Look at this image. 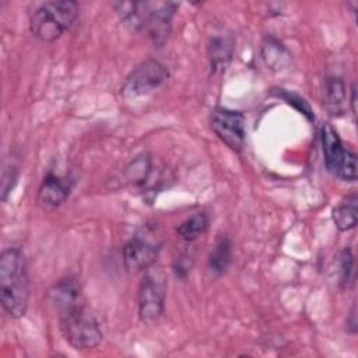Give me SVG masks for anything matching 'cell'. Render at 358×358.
<instances>
[{
  "instance_id": "cell-15",
  "label": "cell",
  "mask_w": 358,
  "mask_h": 358,
  "mask_svg": "<svg viewBox=\"0 0 358 358\" xmlns=\"http://www.w3.org/2000/svg\"><path fill=\"white\" fill-rule=\"evenodd\" d=\"M210 224V218L206 213H196L190 215L187 220H185L176 229L178 235L186 241V242H193L199 236H201Z\"/></svg>"
},
{
  "instance_id": "cell-11",
  "label": "cell",
  "mask_w": 358,
  "mask_h": 358,
  "mask_svg": "<svg viewBox=\"0 0 358 358\" xmlns=\"http://www.w3.org/2000/svg\"><path fill=\"white\" fill-rule=\"evenodd\" d=\"M232 257V243L231 239L227 235H220L208 255V271L213 275H221L227 271Z\"/></svg>"
},
{
  "instance_id": "cell-21",
  "label": "cell",
  "mask_w": 358,
  "mask_h": 358,
  "mask_svg": "<svg viewBox=\"0 0 358 358\" xmlns=\"http://www.w3.org/2000/svg\"><path fill=\"white\" fill-rule=\"evenodd\" d=\"M355 305L352 306V309H351V312H350V317L347 319V330L351 333V334H355V331H357V319H355Z\"/></svg>"
},
{
  "instance_id": "cell-13",
  "label": "cell",
  "mask_w": 358,
  "mask_h": 358,
  "mask_svg": "<svg viewBox=\"0 0 358 358\" xmlns=\"http://www.w3.org/2000/svg\"><path fill=\"white\" fill-rule=\"evenodd\" d=\"M334 225L340 231H350L357 225V193L344 197L331 213Z\"/></svg>"
},
{
  "instance_id": "cell-9",
  "label": "cell",
  "mask_w": 358,
  "mask_h": 358,
  "mask_svg": "<svg viewBox=\"0 0 358 358\" xmlns=\"http://www.w3.org/2000/svg\"><path fill=\"white\" fill-rule=\"evenodd\" d=\"M71 192V182L57 173L48 172L36 193V203L45 211H53L60 207Z\"/></svg>"
},
{
  "instance_id": "cell-16",
  "label": "cell",
  "mask_w": 358,
  "mask_h": 358,
  "mask_svg": "<svg viewBox=\"0 0 358 358\" xmlns=\"http://www.w3.org/2000/svg\"><path fill=\"white\" fill-rule=\"evenodd\" d=\"M232 55V43L225 38H213L208 43V56L211 69L215 71L224 69Z\"/></svg>"
},
{
  "instance_id": "cell-18",
  "label": "cell",
  "mask_w": 358,
  "mask_h": 358,
  "mask_svg": "<svg viewBox=\"0 0 358 358\" xmlns=\"http://www.w3.org/2000/svg\"><path fill=\"white\" fill-rule=\"evenodd\" d=\"M354 273V256L350 249H344L340 256V281L343 285H347L352 281Z\"/></svg>"
},
{
  "instance_id": "cell-7",
  "label": "cell",
  "mask_w": 358,
  "mask_h": 358,
  "mask_svg": "<svg viewBox=\"0 0 358 358\" xmlns=\"http://www.w3.org/2000/svg\"><path fill=\"white\" fill-rule=\"evenodd\" d=\"M210 124L217 137L232 151H242L246 141V126L245 117L241 112L217 108L211 113Z\"/></svg>"
},
{
  "instance_id": "cell-14",
  "label": "cell",
  "mask_w": 358,
  "mask_h": 358,
  "mask_svg": "<svg viewBox=\"0 0 358 358\" xmlns=\"http://www.w3.org/2000/svg\"><path fill=\"white\" fill-rule=\"evenodd\" d=\"M262 57L268 69L281 71L288 67L291 62L289 52L274 38H267L262 45Z\"/></svg>"
},
{
  "instance_id": "cell-3",
  "label": "cell",
  "mask_w": 358,
  "mask_h": 358,
  "mask_svg": "<svg viewBox=\"0 0 358 358\" xmlns=\"http://www.w3.org/2000/svg\"><path fill=\"white\" fill-rule=\"evenodd\" d=\"M78 17V4L73 0L45 1L29 13V31L42 42H55L71 28Z\"/></svg>"
},
{
  "instance_id": "cell-2",
  "label": "cell",
  "mask_w": 358,
  "mask_h": 358,
  "mask_svg": "<svg viewBox=\"0 0 358 358\" xmlns=\"http://www.w3.org/2000/svg\"><path fill=\"white\" fill-rule=\"evenodd\" d=\"M59 329L63 338L76 350L95 348L102 341V330L84 298L57 308Z\"/></svg>"
},
{
  "instance_id": "cell-10",
  "label": "cell",
  "mask_w": 358,
  "mask_h": 358,
  "mask_svg": "<svg viewBox=\"0 0 358 358\" xmlns=\"http://www.w3.org/2000/svg\"><path fill=\"white\" fill-rule=\"evenodd\" d=\"M322 150L327 171L337 176L348 148L343 145L338 133L330 124H324L322 127Z\"/></svg>"
},
{
  "instance_id": "cell-12",
  "label": "cell",
  "mask_w": 358,
  "mask_h": 358,
  "mask_svg": "<svg viewBox=\"0 0 358 358\" xmlns=\"http://www.w3.org/2000/svg\"><path fill=\"white\" fill-rule=\"evenodd\" d=\"M324 106L330 116H340L344 112L345 87L340 77H327L324 81Z\"/></svg>"
},
{
  "instance_id": "cell-4",
  "label": "cell",
  "mask_w": 358,
  "mask_h": 358,
  "mask_svg": "<svg viewBox=\"0 0 358 358\" xmlns=\"http://www.w3.org/2000/svg\"><path fill=\"white\" fill-rule=\"evenodd\" d=\"M168 280L165 270L154 263L143 271L137 291L138 316L145 324H154L159 320L165 308Z\"/></svg>"
},
{
  "instance_id": "cell-6",
  "label": "cell",
  "mask_w": 358,
  "mask_h": 358,
  "mask_svg": "<svg viewBox=\"0 0 358 358\" xmlns=\"http://www.w3.org/2000/svg\"><path fill=\"white\" fill-rule=\"evenodd\" d=\"M162 241L154 228L144 227L123 248V262L130 273H140L157 263Z\"/></svg>"
},
{
  "instance_id": "cell-1",
  "label": "cell",
  "mask_w": 358,
  "mask_h": 358,
  "mask_svg": "<svg viewBox=\"0 0 358 358\" xmlns=\"http://www.w3.org/2000/svg\"><path fill=\"white\" fill-rule=\"evenodd\" d=\"M29 275L25 256L18 248L4 249L0 255V301L6 313L20 319L28 309Z\"/></svg>"
},
{
  "instance_id": "cell-5",
  "label": "cell",
  "mask_w": 358,
  "mask_h": 358,
  "mask_svg": "<svg viewBox=\"0 0 358 358\" xmlns=\"http://www.w3.org/2000/svg\"><path fill=\"white\" fill-rule=\"evenodd\" d=\"M169 78V70L155 59H147L137 64L122 84V96L126 99L148 95L162 87Z\"/></svg>"
},
{
  "instance_id": "cell-8",
  "label": "cell",
  "mask_w": 358,
  "mask_h": 358,
  "mask_svg": "<svg viewBox=\"0 0 358 358\" xmlns=\"http://www.w3.org/2000/svg\"><path fill=\"white\" fill-rule=\"evenodd\" d=\"M176 3H144V27L155 45H162L171 32Z\"/></svg>"
},
{
  "instance_id": "cell-19",
  "label": "cell",
  "mask_w": 358,
  "mask_h": 358,
  "mask_svg": "<svg viewBox=\"0 0 358 358\" xmlns=\"http://www.w3.org/2000/svg\"><path fill=\"white\" fill-rule=\"evenodd\" d=\"M337 178L345 182H354L357 179V155L354 151L351 150L347 151V155L337 173Z\"/></svg>"
},
{
  "instance_id": "cell-17",
  "label": "cell",
  "mask_w": 358,
  "mask_h": 358,
  "mask_svg": "<svg viewBox=\"0 0 358 358\" xmlns=\"http://www.w3.org/2000/svg\"><path fill=\"white\" fill-rule=\"evenodd\" d=\"M151 169V159L148 155L137 157L126 169V176L129 180L134 182L136 185H141L145 182Z\"/></svg>"
},
{
  "instance_id": "cell-22",
  "label": "cell",
  "mask_w": 358,
  "mask_h": 358,
  "mask_svg": "<svg viewBox=\"0 0 358 358\" xmlns=\"http://www.w3.org/2000/svg\"><path fill=\"white\" fill-rule=\"evenodd\" d=\"M357 90H355V83H352L351 85V96H350V106H351V110L352 113L355 115L357 113Z\"/></svg>"
},
{
  "instance_id": "cell-20",
  "label": "cell",
  "mask_w": 358,
  "mask_h": 358,
  "mask_svg": "<svg viewBox=\"0 0 358 358\" xmlns=\"http://www.w3.org/2000/svg\"><path fill=\"white\" fill-rule=\"evenodd\" d=\"M193 260H194L193 255L189 252H183L179 256H176V259L173 260V264H172V268H173V273L176 274V277L185 278L193 267Z\"/></svg>"
}]
</instances>
